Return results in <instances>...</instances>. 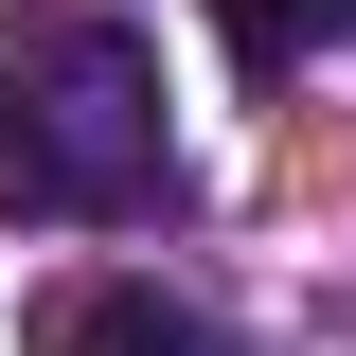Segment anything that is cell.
Here are the masks:
<instances>
[{"instance_id": "obj_2", "label": "cell", "mask_w": 356, "mask_h": 356, "mask_svg": "<svg viewBox=\"0 0 356 356\" xmlns=\"http://www.w3.org/2000/svg\"><path fill=\"white\" fill-rule=\"evenodd\" d=\"M36 356H214V303H178L161 267H107L36 321Z\"/></svg>"}, {"instance_id": "obj_3", "label": "cell", "mask_w": 356, "mask_h": 356, "mask_svg": "<svg viewBox=\"0 0 356 356\" xmlns=\"http://www.w3.org/2000/svg\"><path fill=\"white\" fill-rule=\"evenodd\" d=\"M214 18H232V72H303L356 36V0H214Z\"/></svg>"}, {"instance_id": "obj_1", "label": "cell", "mask_w": 356, "mask_h": 356, "mask_svg": "<svg viewBox=\"0 0 356 356\" xmlns=\"http://www.w3.org/2000/svg\"><path fill=\"white\" fill-rule=\"evenodd\" d=\"M161 178H178L161 54L125 18H72V0L0 18V214L18 232H89V214H143Z\"/></svg>"}]
</instances>
